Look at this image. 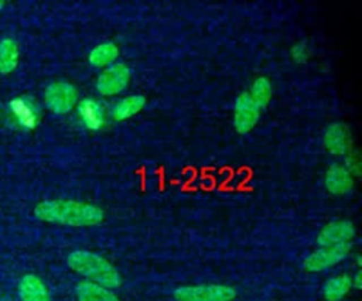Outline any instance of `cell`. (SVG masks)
Listing matches in <instances>:
<instances>
[{
	"instance_id": "30bf717a",
	"label": "cell",
	"mask_w": 362,
	"mask_h": 301,
	"mask_svg": "<svg viewBox=\"0 0 362 301\" xmlns=\"http://www.w3.org/2000/svg\"><path fill=\"white\" fill-rule=\"evenodd\" d=\"M78 116L86 129L99 130L105 124L106 110L99 100L88 98L79 102Z\"/></svg>"
},
{
	"instance_id": "277c9868",
	"label": "cell",
	"mask_w": 362,
	"mask_h": 301,
	"mask_svg": "<svg viewBox=\"0 0 362 301\" xmlns=\"http://www.w3.org/2000/svg\"><path fill=\"white\" fill-rule=\"evenodd\" d=\"M130 82V69L127 65L115 62L106 66L98 76L96 89L103 96H113L127 88Z\"/></svg>"
},
{
	"instance_id": "2e32d148",
	"label": "cell",
	"mask_w": 362,
	"mask_h": 301,
	"mask_svg": "<svg viewBox=\"0 0 362 301\" xmlns=\"http://www.w3.org/2000/svg\"><path fill=\"white\" fill-rule=\"evenodd\" d=\"M119 57V48L115 42H102L98 44L95 48L90 49L89 52V62L93 66L98 68H106L112 64H115L116 58Z\"/></svg>"
},
{
	"instance_id": "d6986e66",
	"label": "cell",
	"mask_w": 362,
	"mask_h": 301,
	"mask_svg": "<svg viewBox=\"0 0 362 301\" xmlns=\"http://www.w3.org/2000/svg\"><path fill=\"white\" fill-rule=\"evenodd\" d=\"M14 105L17 106L16 107V112H17L16 114H18V117L24 123V126H30V127L34 126L35 124V119H37L34 109L30 105L24 103L23 100H16Z\"/></svg>"
},
{
	"instance_id": "e0dca14e",
	"label": "cell",
	"mask_w": 362,
	"mask_h": 301,
	"mask_svg": "<svg viewBox=\"0 0 362 301\" xmlns=\"http://www.w3.org/2000/svg\"><path fill=\"white\" fill-rule=\"evenodd\" d=\"M18 62V48L17 44L6 38L0 42V72L10 73Z\"/></svg>"
},
{
	"instance_id": "52a82bcc",
	"label": "cell",
	"mask_w": 362,
	"mask_h": 301,
	"mask_svg": "<svg viewBox=\"0 0 362 301\" xmlns=\"http://www.w3.org/2000/svg\"><path fill=\"white\" fill-rule=\"evenodd\" d=\"M260 107L253 102L247 92L239 95L235 102L233 110V126L239 133L250 131L257 123Z\"/></svg>"
},
{
	"instance_id": "9a60e30c",
	"label": "cell",
	"mask_w": 362,
	"mask_h": 301,
	"mask_svg": "<svg viewBox=\"0 0 362 301\" xmlns=\"http://www.w3.org/2000/svg\"><path fill=\"white\" fill-rule=\"evenodd\" d=\"M352 288L351 277L339 274L328 278L322 285V295L327 301H341Z\"/></svg>"
},
{
	"instance_id": "ac0fdd59",
	"label": "cell",
	"mask_w": 362,
	"mask_h": 301,
	"mask_svg": "<svg viewBox=\"0 0 362 301\" xmlns=\"http://www.w3.org/2000/svg\"><path fill=\"white\" fill-rule=\"evenodd\" d=\"M250 95V98L253 99V102L263 109L272 99V83L269 82L267 78L260 76L257 79H255V82L252 83L250 92H247Z\"/></svg>"
},
{
	"instance_id": "7402d4cb",
	"label": "cell",
	"mask_w": 362,
	"mask_h": 301,
	"mask_svg": "<svg viewBox=\"0 0 362 301\" xmlns=\"http://www.w3.org/2000/svg\"><path fill=\"white\" fill-rule=\"evenodd\" d=\"M351 284H352V287H355L358 290L362 287V276H361L359 270L355 273L354 277H351Z\"/></svg>"
},
{
	"instance_id": "4fadbf2b",
	"label": "cell",
	"mask_w": 362,
	"mask_h": 301,
	"mask_svg": "<svg viewBox=\"0 0 362 301\" xmlns=\"http://www.w3.org/2000/svg\"><path fill=\"white\" fill-rule=\"evenodd\" d=\"M78 301H119L116 294L92 281H82L76 287Z\"/></svg>"
},
{
	"instance_id": "7c38bea8",
	"label": "cell",
	"mask_w": 362,
	"mask_h": 301,
	"mask_svg": "<svg viewBox=\"0 0 362 301\" xmlns=\"http://www.w3.org/2000/svg\"><path fill=\"white\" fill-rule=\"evenodd\" d=\"M21 301H49V294L44 283L34 274H25L18 283Z\"/></svg>"
},
{
	"instance_id": "603a6c76",
	"label": "cell",
	"mask_w": 362,
	"mask_h": 301,
	"mask_svg": "<svg viewBox=\"0 0 362 301\" xmlns=\"http://www.w3.org/2000/svg\"><path fill=\"white\" fill-rule=\"evenodd\" d=\"M3 6H4V3H3V1H0V8H1Z\"/></svg>"
},
{
	"instance_id": "8fae6325",
	"label": "cell",
	"mask_w": 362,
	"mask_h": 301,
	"mask_svg": "<svg viewBox=\"0 0 362 301\" xmlns=\"http://www.w3.org/2000/svg\"><path fill=\"white\" fill-rule=\"evenodd\" d=\"M325 188L334 195L348 194L354 187V177L342 164H332L325 174Z\"/></svg>"
},
{
	"instance_id": "44dd1931",
	"label": "cell",
	"mask_w": 362,
	"mask_h": 301,
	"mask_svg": "<svg viewBox=\"0 0 362 301\" xmlns=\"http://www.w3.org/2000/svg\"><path fill=\"white\" fill-rule=\"evenodd\" d=\"M342 165L349 171V174H351L352 177L359 174V160H358V155L352 153V150L346 154L345 163H344Z\"/></svg>"
},
{
	"instance_id": "6da1fadb",
	"label": "cell",
	"mask_w": 362,
	"mask_h": 301,
	"mask_svg": "<svg viewBox=\"0 0 362 301\" xmlns=\"http://www.w3.org/2000/svg\"><path fill=\"white\" fill-rule=\"evenodd\" d=\"M38 219L68 226H95L103 220V211L92 203L72 199L42 201L34 208Z\"/></svg>"
},
{
	"instance_id": "8992f818",
	"label": "cell",
	"mask_w": 362,
	"mask_h": 301,
	"mask_svg": "<svg viewBox=\"0 0 362 301\" xmlns=\"http://www.w3.org/2000/svg\"><path fill=\"white\" fill-rule=\"evenodd\" d=\"M76 98L75 86L68 82H54L45 90V105L57 114H65L72 110Z\"/></svg>"
},
{
	"instance_id": "3957f363",
	"label": "cell",
	"mask_w": 362,
	"mask_h": 301,
	"mask_svg": "<svg viewBox=\"0 0 362 301\" xmlns=\"http://www.w3.org/2000/svg\"><path fill=\"white\" fill-rule=\"evenodd\" d=\"M236 291L223 284L182 285L174 291L177 301H232Z\"/></svg>"
},
{
	"instance_id": "ba28073f",
	"label": "cell",
	"mask_w": 362,
	"mask_h": 301,
	"mask_svg": "<svg viewBox=\"0 0 362 301\" xmlns=\"http://www.w3.org/2000/svg\"><path fill=\"white\" fill-rule=\"evenodd\" d=\"M355 236V226L348 220H337L325 225L318 233L317 242L320 246H334L349 243Z\"/></svg>"
},
{
	"instance_id": "5bb4252c",
	"label": "cell",
	"mask_w": 362,
	"mask_h": 301,
	"mask_svg": "<svg viewBox=\"0 0 362 301\" xmlns=\"http://www.w3.org/2000/svg\"><path fill=\"white\" fill-rule=\"evenodd\" d=\"M146 99L141 95H130L117 100L112 107V116L115 120H126L137 114L144 107Z\"/></svg>"
},
{
	"instance_id": "ffe728a7",
	"label": "cell",
	"mask_w": 362,
	"mask_h": 301,
	"mask_svg": "<svg viewBox=\"0 0 362 301\" xmlns=\"http://www.w3.org/2000/svg\"><path fill=\"white\" fill-rule=\"evenodd\" d=\"M308 57H310V49H308V45L305 42H297L291 48V58H293L294 62L303 64L308 59Z\"/></svg>"
},
{
	"instance_id": "5b68a950",
	"label": "cell",
	"mask_w": 362,
	"mask_h": 301,
	"mask_svg": "<svg viewBox=\"0 0 362 301\" xmlns=\"http://www.w3.org/2000/svg\"><path fill=\"white\" fill-rule=\"evenodd\" d=\"M351 250V243L334 244V246H321L304 260V268L308 271H321L328 267H332L342 261Z\"/></svg>"
},
{
	"instance_id": "9c48e42d",
	"label": "cell",
	"mask_w": 362,
	"mask_h": 301,
	"mask_svg": "<svg viewBox=\"0 0 362 301\" xmlns=\"http://www.w3.org/2000/svg\"><path fill=\"white\" fill-rule=\"evenodd\" d=\"M324 144L331 154H348L352 150V141L346 126L342 123L329 124L324 133Z\"/></svg>"
},
{
	"instance_id": "7a4b0ae2",
	"label": "cell",
	"mask_w": 362,
	"mask_h": 301,
	"mask_svg": "<svg viewBox=\"0 0 362 301\" xmlns=\"http://www.w3.org/2000/svg\"><path fill=\"white\" fill-rule=\"evenodd\" d=\"M66 263L74 271L102 287L112 290L120 285L122 278L119 271L112 263L96 253L88 250H75L68 254Z\"/></svg>"
}]
</instances>
